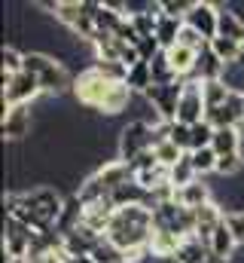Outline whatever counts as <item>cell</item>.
<instances>
[{"label": "cell", "mask_w": 244, "mask_h": 263, "mask_svg": "<svg viewBox=\"0 0 244 263\" xmlns=\"http://www.w3.org/2000/svg\"><path fill=\"white\" fill-rule=\"evenodd\" d=\"M131 89L125 83H110L101 73H95L92 67H86L83 73L73 77V98L76 104L104 114V117H119L122 110H128L131 104Z\"/></svg>", "instance_id": "6da1fadb"}, {"label": "cell", "mask_w": 244, "mask_h": 263, "mask_svg": "<svg viewBox=\"0 0 244 263\" xmlns=\"http://www.w3.org/2000/svg\"><path fill=\"white\" fill-rule=\"evenodd\" d=\"M107 239L119 248L128 260L147 254L150 239H153V211L147 205H131V208H116Z\"/></svg>", "instance_id": "7a4b0ae2"}, {"label": "cell", "mask_w": 244, "mask_h": 263, "mask_svg": "<svg viewBox=\"0 0 244 263\" xmlns=\"http://www.w3.org/2000/svg\"><path fill=\"white\" fill-rule=\"evenodd\" d=\"M25 70L31 77H37V83L46 95H61L67 86L73 89V77L67 73L64 62L49 55V52H34V49L25 52Z\"/></svg>", "instance_id": "3957f363"}, {"label": "cell", "mask_w": 244, "mask_h": 263, "mask_svg": "<svg viewBox=\"0 0 244 263\" xmlns=\"http://www.w3.org/2000/svg\"><path fill=\"white\" fill-rule=\"evenodd\" d=\"M37 236L40 233L34 227H28L18 217H9L6 214V220H3V257L6 260H28Z\"/></svg>", "instance_id": "277c9868"}, {"label": "cell", "mask_w": 244, "mask_h": 263, "mask_svg": "<svg viewBox=\"0 0 244 263\" xmlns=\"http://www.w3.org/2000/svg\"><path fill=\"white\" fill-rule=\"evenodd\" d=\"M147 150H153V129H150V123H144V120H131V123H125L119 132V138H116V153H119L122 162H134L137 156H144Z\"/></svg>", "instance_id": "5b68a950"}, {"label": "cell", "mask_w": 244, "mask_h": 263, "mask_svg": "<svg viewBox=\"0 0 244 263\" xmlns=\"http://www.w3.org/2000/svg\"><path fill=\"white\" fill-rule=\"evenodd\" d=\"M40 95H43V89H40L37 77H31L28 70L12 73V77H6V73H3V107L31 104V101H37Z\"/></svg>", "instance_id": "8992f818"}, {"label": "cell", "mask_w": 244, "mask_h": 263, "mask_svg": "<svg viewBox=\"0 0 244 263\" xmlns=\"http://www.w3.org/2000/svg\"><path fill=\"white\" fill-rule=\"evenodd\" d=\"M183 83H186V80L165 83V86H150V89L144 92V101H147L165 123H174V120H177V104H180V95H183Z\"/></svg>", "instance_id": "52a82bcc"}, {"label": "cell", "mask_w": 244, "mask_h": 263, "mask_svg": "<svg viewBox=\"0 0 244 263\" xmlns=\"http://www.w3.org/2000/svg\"><path fill=\"white\" fill-rule=\"evenodd\" d=\"M205 117H208V107H205L201 83L186 80V83H183V95H180V104H177V120H174V123L195 126V123H201Z\"/></svg>", "instance_id": "ba28073f"}, {"label": "cell", "mask_w": 244, "mask_h": 263, "mask_svg": "<svg viewBox=\"0 0 244 263\" xmlns=\"http://www.w3.org/2000/svg\"><path fill=\"white\" fill-rule=\"evenodd\" d=\"M183 25H189L192 31H198L208 43L217 37V28H220V3H211V0H195V6L189 9V15L183 18Z\"/></svg>", "instance_id": "9c48e42d"}, {"label": "cell", "mask_w": 244, "mask_h": 263, "mask_svg": "<svg viewBox=\"0 0 244 263\" xmlns=\"http://www.w3.org/2000/svg\"><path fill=\"white\" fill-rule=\"evenodd\" d=\"M3 138L6 141H22L34 129V117H31V104H18V107H3Z\"/></svg>", "instance_id": "30bf717a"}, {"label": "cell", "mask_w": 244, "mask_h": 263, "mask_svg": "<svg viewBox=\"0 0 244 263\" xmlns=\"http://www.w3.org/2000/svg\"><path fill=\"white\" fill-rule=\"evenodd\" d=\"M195 211V236L201 239V242H208L211 239V233L223 223V217H226V211H223V205L214 199V202H208V205H201V208H192Z\"/></svg>", "instance_id": "8fae6325"}, {"label": "cell", "mask_w": 244, "mask_h": 263, "mask_svg": "<svg viewBox=\"0 0 244 263\" xmlns=\"http://www.w3.org/2000/svg\"><path fill=\"white\" fill-rule=\"evenodd\" d=\"M235 248H238V242H235V236H232V230L226 223H220L211 233V239H208V254L217 257V260H223V263H229L235 257Z\"/></svg>", "instance_id": "7c38bea8"}, {"label": "cell", "mask_w": 244, "mask_h": 263, "mask_svg": "<svg viewBox=\"0 0 244 263\" xmlns=\"http://www.w3.org/2000/svg\"><path fill=\"white\" fill-rule=\"evenodd\" d=\"M223 62L211 52V46H205L201 52H198V62H195V70H192V77L189 80H195V83H211V80H220L223 77Z\"/></svg>", "instance_id": "4fadbf2b"}, {"label": "cell", "mask_w": 244, "mask_h": 263, "mask_svg": "<svg viewBox=\"0 0 244 263\" xmlns=\"http://www.w3.org/2000/svg\"><path fill=\"white\" fill-rule=\"evenodd\" d=\"M177 202H180L183 208H201V205H208V202H214V193H211V187L201 181V178H195L189 187H183L177 190Z\"/></svg>", "instance_id": "5bb4252c"}, {"label": "cell", "mask_w": 244, "mask_h": 263, "mask_svg": "<svg viewBox=\"0 0 244 263\" xmlns=\"http://www.w3.org/2000/svg\"><path fill=\"white\" fill-rule=\"evenodd\" d=\"M217 37H229L235 43H244V18L232 6H220V28Z\"/></svg>", "instance_id": "9a60e30c"}, {"label": "cell", "mask_w": 244, "mask_h": 263, "mask_svg": "<svg viewBox=\"0 0 244 263\" xmlns=\"http://www.w3.org/2000/svg\"><path fill=\"white\" fill-rule=\"evenodd\" d=\"M165 55H168L171 70H174L180 80H189V77H192L195 62H198V52H192V49H186V46H174V49H168Z\"/></svg>", "instance_id": "2e32d148"}, {"label": "cell", "mask_w": 244, "mask_h": 263, "mask_svg": "<svg viewBox=\"0 0 244 263\" xmlns=\"http://www.w3.org/2000/svg\"><path fill=\"white\" fill-rule=\"evenodd\" d=\"M180 31H183V22L180 18H168V15H159V25H156V40L162 46V52L174 49L177 40H180Z\"/></svg>", "instance_id": "e0dca14e"}, {"label": "cell", "mask_w": 244, "mask_h": 263, "mask_svg": "<svg viewBox=\"0 0 244 263\" xmlns=\"http://www.w3.org/2000/svg\"><path fill=\"white\" fill-rule=\"evenodd\" d=\"M217 156H229V153H241V129H217L211 141Z\"/></svg>", "instance_id": "ac0fdd59"}, {"label": "cell", "mask_w": 244, "mask_h": 263, "mask_svg": "<svg viewBox=\"0 0 244 263\" xmlns=\"http://www.w3.org/2000/svg\"><path fill=\"white\" fill-rule=\"evenodd\" d=\"M208 257H211L208 254V242H201L198 236L183 239L180 251H177V263H205Z\"/></svg>", "instance_id": "d6986e66"}, {"label": "cell", "mask_w": 244, "mask_h": 263, "mask_svg": "<svg viewBox=\"0 0 244 263\" xmlns=\"http://www.w3.org/2000/svg\"><path fill=\"white\" fill-rule=\"evenodd\" d=\"M125 86L134 92V95H144L150 86H153V70H150V62H140V65H134L128 70V77H125Z\"/></svg>", "instance_id": "ffe728a7"}, {"label": "cell", "mask_w": 244, "mask_h": 263, "mask_svg": "<svg viewBox=\"0 0 244 263\" xmlns=\"http://www.w3.org/2000/svg\"><path fill=\"white\" fill-rule=\"evenodd\" d=\"M201 95H205V107H208V110H214V107H220V104H226V101L232 98V92H229V86H226L223 80L201 83Z\"/></svg>", "instance_id": "44dd1931"}, {"label": "cell", "mask_w": 244, "mask_h": 263, "mask_svg": "<svg viewBox=\"0 0 244 263\" xmlns=\"http://www.w3.org/2000/svg\"><path fill=\"white\" fill-rule=\"evenodd\" d=\"M208 46H211V52H214L223 65H232V62L241 59V43H235V40H229V37H214Z\"/></svg>", "instance_id": "7402d4cb"}, {"label": "cell", "mask_w": 244, "mask_h": 263, "mask_svg": "<svg viewBox=\"0 0 244 263\" xmlns=\"http://www.w3.org/2000/svg\"><path fill=\"white\" fill-rule=\"evenodd\" d=\"M198 175H195V168H192V159H189V153H183V159L168 172V181L174 184V190H183V187H189L192 181H195Z\"/></svg>", "instance_id": "603a6c76"}, {"label": "cell", "mask_w": 244, "mask_h": 263, "mask_svg": "<svg viewBox=\"0 0 244 263\" xmlns=\"http://www.w3.org/2000/svg\"><path fill=\"white\" fill-rule=\"evenodd\" d=\"M189 159H192V168H195V175L201 178V175H211V172H217V153H214V147H205V150H192L189 153Z\"/></svg>", "instance_id": "cb8c5ba5"}, {"label": "cell", "mask_w": 244, "mask_h": 263, "mask_svg": "<svg viewBox=\"0 0 244 263\" xmlns=\"http://www.w3.org/2000/svg\"><path fill=\"white\" fill-rule=\"evenodd\" d=\"M92 257H95V263H128V257L122 254L119 248L104 236L98 245H95V251H92Z\"/></svg>", "instance_id": "d4e9b609"}, {"label": "cell", "mask_w": 244, "mask_h": 263, "mask_svg": "<svg viewBox=\"0 0 244 263\" xmlns=\"http://www.w3.org/2000/svg\"><path fill=\"white\" fill-rule=\"evenodd\" d=\"M153 153H156L159 165H162V168H168V172H171V168H174V165L183 159V150L174 144V141H162L159 147H153Z\"/></svg>", "instance_id": "484cf974"}, {"label": "cell", "mask_w": 244, "mask_h": 263, "mask_svg": "<svg viewBox=\"0 0 244 263\" xmlns=\"http://www.w3.org/2000/svg\"><path fill=\"white\" fill-rule=\"evenodd\" d=\"M232 95H244V65L241 62H232V65L223 67V77H220Z\"/></svg>", "instance_id": "4316f807"}, {"label": "cell", "mask_w": 244, "mask_h": 263, "mask_svg": "<svg viewBox=\"0 0 244 263\" xmlns=\"http://www.w3.org/2000/svg\"><path fill=\"white\" fill-rule=\"evenodd\" d=\"M211 141H214V126H211L208 120L195 123V126H192V141H189V153H192V150H205V147H211Z\"/></svg>", "instance_id": "83f0119b"}, {"label": "cell", "mask_w": 244, "mask_h": 263, "mask_svg": "<svg viewBox=\"0 0 244 263\" xmlns=\"http://www.w3.org/2000/svg\"><path fill=\"white\" fill-rule=\"evenodd\" d=\"M241 168H244V153H229V156L217 159V175L220 178H235Z\"/></svg>", "instance_id": "f1b7e54d"}, {"label": "cell", "mask_w": 244, "mask_h": 263, "mask_svg": "<svg viewBox=\"0 0 244 263\" xmlns=\"http://www.w3.org/2000/svg\"><path fill=\"white\" fill-rule=\"evenodd\" d=\"M25 70V52L15 49V46H3V73L12 77V73H22Z\"/></svg>", "instance_id": "f546056e"}, {"label": "cell", "mask_w": 244, "mask_h": 263, "mask_svg": "<svg viewBox=\"0 0 244 263\" xmlns=\"http://www.w3.org/2000/svg\"><path fill=\"white\" fill-rule=\"evenodd\" d=\"M195 6V0H162V15H168V18H186L189 15V9Z\"/></svg>", "instance_id": "4dcf8cb0"}, {"label": "cell", "mask_w": 244, "mask_h": 263, "mask_svg": "<svg viewBox=\"0 0 244 263\" xmlns=\"http://www.w3.org/2000/svg\"><path fill=\"white\" fill-rule=\"evenodd\" d=\"M223 223H226V227L232 230L235 242H238V245H244V208H232V211H226Z\"/></svg>", "instance_id": "1f68e13d"}, {"label": "cell", "mask_w": 244, "mask_h": 263, "mask_svg": "<svg viewBox=\"0 0 244 263\" xmlns=\"http://www.w3.org/2000/svg\"><path fill=\"white\" fill-rule=\"evenodd\" d=\"M177 46H186V49H192V52H201L205 46H208V40L198 34V31H192L189 25H183L180 31V40H177Z\"/></svg>", "instance_id": "d6a6232c"}, {"label": "cell", "mask_w": 244, "mask_h": 263, "mask_svg": "<svg viewBox=\"0 0 244 263\" xmlns=\"http://www.w3.org/2000/svg\"><path fill=\"white\" fill-rule=\"evenodd\" d=\"M168 141H174V144L180 147L183 153H189V141H192V126L174 123V126H171V138H168Z\"/></svg>", "instance_id": "836d02e7"}, {"label": "cell", "mask_w": 244, "mask_h": 263, "mask_svg": "<svg viewBox=\"0 0 244 263\" xmlns=\"http://www.w3.org/2000/svg\"><path fill=\"white\" fill-rule=\"evenodd\" d=\"M67 263H95L92 254H83V257H67Z\"/></svg>", "instance_id": "e575fe53"}, {"label": "cell", "mask_w": 244, "mask_h": 263, "mask_svg": "<svg viewBox=\"0 0 244 263\" xmlns=\"http://www.w3.org/2000/svg\"><path fill=\"white\" fill-rule=\"evenodd\" d=\"M205 263H223V260H217V257H208V260H205Z\"/></svg>", "instance_id": "d590c367"}, {"label": "cell", "mask_w": 244, "mask_h": 263, "mask_svg": "<svg viewBox=\"0 0 244 263\" xmlns=\"http://www.w3.org/2000/svg\"><path fill=\"white\" fill-rule=\"evenodd\" d=\"M238 62H241V65H244V43H241V59H238Z\"/></svg>", "instance_id": "8d00e7d4"}, {"label": "cell", "mask_w": 244, "mask_h": 263, "mask_svg": "<svg viewBox=\"0 0 244 263\" xmlns=\"http://www.w3.org/2000/svg\"><path fill=\"white\" fill-rule=\"evenodd\" d=\"M241 98H244V95H241Z\"/></svg>", "instance_id": "74e56055"}]
</instances>
